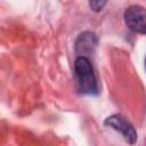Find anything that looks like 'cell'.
I'll return each instance as SVG.
<instances>
[{
	"mask_svg": "<svg viewBox=\"0 0 146 146\" xmlns=\"http://www.w3.org/2000/svg\"><path fill=\"white\" fill-rule=\"evenodd\" d=\"M74 72L78 87L83 95H97L98 86L92 65L88 57L79 56L74 62Z\"/></svg>",
	"mask_w": 146,
	"mask_h": 146,
	"instance_id": "1",
	"label": "cell"
},
{
	"mask_svg": "<svg viewBox=\"0 0 146 146\" xmlns=\"http://www.w3.org/2000/svg\"><path fill=\"white\" fill-rule=\"evenodd\" d=\"M107 0H89V7L92 11L99 13L106 6Z\"/></svg>",
	"mask_w": 146,
	"mask_h": 146,
	"instance_id": "5",
	"label": "cell"
},
{
	"mask_svg": "<svg viewBox=\"0 0 146 146\" xmlns=\"http://www.w3.org/2000/svg\"><path fill=\"white\" fill-rule=\"evenodd\" d=\"M145 68H146V58H145Z\"/></svg>",
	"mask_w": 146,
	"mask_h": 146,
	"instance_id": "6",
	"label": "cell"
},
{
	"mask_svg": "<svg viewBox=\"0 0 146 146\" xmlns=\"http://www.w3.org/2000/svg\"><path fill=\"white\" fill-rule=\"evenodd\" d=\"M104 124L106 127H110V128L119 131L129 144H135L137 141V132H136L133 125L123 115L112 114L105 119Z\"/></svg>",
	"mask_w": 146,
	"mask_h": 146,
	"instance_id": "3",
	"label": "cell"
},
{
	"mask_svg": "<svg viewBox=\"0 0 146 146\" xmlns=\"http://www.w3.org/2000/svg\"><path fill=\"white\" fill-rule=\"evenodd\" d=\"M97 42L98 39L96 36V34L94 32L90 31H86L79 34V36L75 40V52L79 56H83V57H88L90 55L94 54L96 47H97Z\"/></svg>",
	"mask_w": 146,
	"mask_h": 146,
	"instance_id": "4",
	"label": "cell"
},
{
	"mask_svg": "<svg viewBox=\"0 0 146 146\" xmlns=\"http://www.w3.org/2000/svg\"><path fill=\"white\" fill-rule=\"evenodd\" d=\"M125 25L135 33L146 34V8L132 5L124 11Z\"/></svg>",
	"mask_w": 146,
	"mask_h": 146,
	"instance_id": "2",
	"label": "cell"
}]
</instances>
